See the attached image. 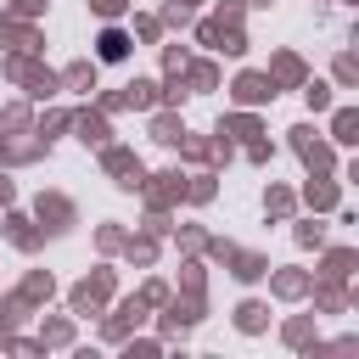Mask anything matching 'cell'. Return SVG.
Returning <instances> with one entry per match:
<instances>
[{"label": "cell", "instance_id": "cell-1", "mask_svg": "<svg viewBox=\"0 0 359 359\" xmlns=\"http://www.w3.org/2000/svg\"><path fill=\"white\" fill-rule=\"evenodd\" d=\"M101 56H107V62H118V56H123V34H118V28H107V34H101Z\"/></svg>", "mask_w": 359, "mask_h": 359}]
</instances>
